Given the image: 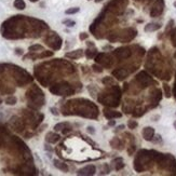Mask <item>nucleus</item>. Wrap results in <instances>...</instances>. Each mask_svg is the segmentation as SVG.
Here are the masks:
<instances>
[{
    "label": "nucleus",
    "mask_w": 176,
    "mask_h": 176,
    "mask_svg": "<svg viewBox=\"0 0 176 176\" xmlns=\"http://www.w3.org/2000/svg\"><path fill=\"white\" fill-rule=\"evenodd\" d=\"M27 98L30 103V107L38 109L43 105L44 98H43V93L40 91L37 87H33L30 90L27 91Z\"/></svg>",
    "instance_id": "1"
},
{
    "label": "nucleus",
    "mask_w": 176,
    "mask_h": 176,
    "mask_svg": "<svg viewBox=\"0 0 176 176\" xmlns=\"http://www.w3.org/2000/svg\"><path fill=\"white\" fill-rule=\"evenodd\" d=\"M50 91L54 95H71L74 93V90L71 89L70 85L66 83H61V84H55L50 88Z\"/></svg>",
    "instance_id": "2"
},
{
    "label": "nucleus",
    "mask_w": 176,
    "mask_h": 176,
    "mask_svg": "<svg viewBox=\"0 0 176 176\" xmlns=\"http://www.w3.org/2000/svg\"><path fill=\"white\" fill-rule=\"evenodd\" d=\"M46 42L53 50H60L61 47H62V39H61L60 36H57L54 33H52L50 36H48V38L46 39Z\"/></svg>",
    "instance_id": "3"
},
{
    "label": "nucleus",
    "mask_w": 176,
    "mask_h": 176,
    "mask_svg": "<svg viewBox=\"0 0 176 176\" xmlns=\"http://www.w3.org/2000/svg\"><path fill=\"white\" fill-rule=\"evenodd\" d=\"M95 61H96L97 64H100L101 66H104V67H111L114 65L112 58L106 53H101L98 55H96Z\"/></svg>",
    "instance_id": "4"
},
{
    "label": "nucleus",
    "mask_w": 176,
    "mask_h": 176,
    "mask_svg": "<svg viewBox=\"0 0 176 176\" xmlns=\"http://www.w3.org/2000/svg\"><path fill=\"white\" fill-rule=\"evenodd\" d=\"M163 9H164V1L163 0H157L156 3L153 4L152 9H151L150 15L152 17L159 16L162 12H163Z\"/></svg>",
    "instance_id": "5"
},
{
    "label": "nucleus",
    "mask_w": 176,
    "mask_h": 176,
    "mask_svg": "<svg viewBox=\"0 0 176 176\" xmlns=\"http://www.w3.org/2000/svg\"><path fill=\"white\" fill-rule=\"evenodd\" d=\"M114 54L115 56L117 58H119V60H125V58L131 56V51L129 48H120L117 49L116 51H114Z\"/></svg>",
    "instance_id": "6"
},
{
    "label": "nucleus",
    "mask_w": 176,
    "mask_h": 176,
    "mask_svg": "<svg viewBox=\"0 0 176 176\" xmlns=\"http://www.w3.org/2000/svg\"><path fill=\"white\" fill-rule=\"evenodd\" d=\"M95 172H96V166L93 164H90V165H87V166H84V168H82V169H80V170L77 172V174H78V175H94Z\"/></svg>",
    "instance_id": "7"
},
{
    "label": "nucleus",
    "mask_w": 176,
    "mask_h": 176,
    "mask_svg": "<svg viewBox=\"0 0 176 176\" xmlns=\"http://www.w3.org/2000/svg\"><path fill=\"white\" fill-rule=\"evenodd\" d=\"M136 36V31L134 30V29H126L124 30V34H121V37L119 38L120 41H122V42H126V41H130L132 40L134 37Z\"/></svg>",
    "instance_id": "8"
},
{
    "label": "nucleus",
    "mask_w": 176,
    "mask_h": 176,
    "mask_svg": "<svg viewBox=\"0 0 176 176\" xmlns=\"http://www.w3.org/2000/svg\"><path fill=\"white\" fill-rule=\"evenodd\" d=\"M142 134L145 141L150 142V141H152L153 136H155V130H153V128H151V126H146V128H144V130H143Z\"/></svg>",
    "instance_id": "9"
},
{
    "label": "nucleus",
    "mask_w": 176,
    "mask_h": 176,
    "mask_svg": "<svg viewBox=\"0 0 176 176\" xmlns=\"http://www.w3.org/2000/svg\"><path fill=\"white\" fill-rule=\"evenodd\" d=\"M112 75H114L118 80H124L125 78L128 77L129 72L125 70L124 68H119V69H116V70L112 71Z\"/></svg>",
    "instance_id": "10"
},
{
    "label": "nucleus",
    "mask_w": 176,
    "mask_h": 176,
    "mask_svg": "<svg viewBox=\"0 0 176 176\" xmlns=\"http://www.w3.org/2000/svg\"><path fill=\"white\" fill-rule=\"evenodd\" d=\"M65 56L68 57V58H71V60H77V58H80V57L83 56V50L78 49V50H76V51L68 52V53L65 54Z\"/></svg>",
    "instance_id": "11"
},
{
    "label": "nucleus",
    "mask_w": 176,
    "mask_h": 176,
    "mask_svg": "<svg viewBox=\"0 0 176 176\" xmlns=\"http://www.w3.org/2000/svg\"><path fill=\"white\" fill-rule=\"evenodd\" d=\"M137 80H138L139 82L142 83V84H144V87H147V84L151 81L150 77L148 76L147 74H145V72H141L139 75H137Z\"/></svg>",
    "instance_id": "12"
},
{
    "label": "nucleus",
    "mask_w": 176,
    "mask_h": 176,
    "mask_svg": "<svg viewBox=\"0 0 176 176\" xmlns=\"http://www.w3.org/2000/svg\"><path fill=\"white\" fill-rule=\"evenodd\" d=\"M61 138V136L58 134L56 133H53V132H50V133L47 134L46 136V141L48 143H51V144H55L56 142H58Z\"/></svg>",
    "instance_id": "13"
},
{
    "label": "nucleus",
    "mask_w": 176,
    "mask_h": 176,
    "mask_svg": "<svg viewBox=\"0 0 176 176\" xmlns=\"http://www.w3.org/2000/svg\"><path fill=\"white\" fill-rule=\"evenodd\" d=\"M104 116L107 118V119L111 120L114 118H120L122 115L118 112V111H114V110H108V109H104Z\"/></svg>",
    "instance_id": "14"
},
{
    "label": "nucleus",
    "mask_w": 176,
    "mask_h": 176,
    "mask_svg": "<svg viewBox=\"0 0 176 176\" xmlns=\"http://www.w3.org/2000/svg\"><path fill=\"white\" fill-rule=\"evenodd\" d=\"M53 163H54V166H55L56 169H58V170L63 171V172H68V166H67V164L64 163V162L55 159L53 161Z\"/></svg>",
    "instance_id": "15"
},
{
    "label": "nucleus",
    "mask_w": 176,
    "mask_h": 176,
    "mask_svg": "<svg viewBox=\"0 0 176 176\" xmlns=\"http://www.w3.org/2000/svg\"><path fill=\"white\" fill-rule=\"evenodd\" d=\"M110 145H111V147L115 148V149H122V148H123L122 142H121V141H120L118 137H115L114 139H111Z\"/></svg>",
    "instance_id": "16"
},
{
    "label": "nucleus",
    "mask_w": 176,
    "mask_h": 176,
    "mask_svg": "<svg viewBox=\"0 0 176 176\" xmlns=\"http://www.w3.org/2000/svg\"><path fill=\"white\" fill-rule=\"evenodd\" d=\"M161 28V25L160 24H156V23H149L145 26V31L149 33V31H155L158 30V29Z\"/></svg>",
    "instance_id": "17"
},
{
    "label": "nucleus",
    "mask_w": 176,
    "mask_h": 176,
    "mask_svg": "<svg viewBox=\"0 0 176 176\" xmlns=\"http://www.w3.org/2000/svg\"><path fill=\"white\" fill-rule=\"evenodd\" d=\"M115 163V169H116L117 171L121 170V169L124 168V163H123V160L122 158H118V159H116L114 161Z\"/></svg>",
    "instance_id": "18"
},
{
    "label": "nucleus",
    "mask_w": 176,
    "mask_h": 176,
    "mask_svg": "<svg viewBox=\"0 0 176 176\" xmlns=\"http://www.w3.org/2000/svg\"><path fill=\"white\" fill-rule=\"evenodd\" d=\"M14 8L17 10H24L26 8V3L24 0H15L14 1Z\"/></svg>",
    "instance_id": "19"
},
{
    "label": "nucleus",
    "mask_w": 176,
    "mask_h": 176,
    "mask_svg": "<svg viewBox=\"0 0 176 176\" xmlns=\"http://www.w3.org/2000/svg\"><path fill=\"white\" fill-rule=\"evenodd\" d=\"M6 104L7 105H10V106H12V105H15L16 104V102H17V98L15 96H13V95H11V96H8L6 98Z\"/></svg>",
    "instance_id": "20"
},
{
    "label": "nucleus",
    "mask_w": 176,
    "mask_h": 176,
    "mask_svg": "<svg viewBox=\"0 0 176 176\" xmlns=\"http://www.w3.org/2000/svg\"><path fill=\"white\" fill-rule=\"evenodd\" d=\"M66 126H69V123H67V122L57 123V124L54 126V130L55 131H64V129H66Z\"/></svg>",
    "instance_id": "21"
},
{
    "label": "nucleus",
    "mask_w": 176,
    "mask_h": 176,
    "mask_svg": "<svg viewBox=\"0 0 176 176\" xmlns=\"http://www.w3.org/2000/svg\"><path fill=\"white\" fill-rule=\"evenodd\" d=\"M29 52H38V51H43V47L41 44H34V46L29 47Z\"/></svg>",
    "instance_id": "22"
},
{
    "label": "nucleus",
    "mask_w": 176,
    "mask_h": 176,
    "mask_svg": "<svg viewBox=\"0 0 176 176\" xmlns=\"http://www.w3.org/2000/svg\"><path fill=\"white\" fill-rule=\"evenodd\" d=\"M96 53H97L96 49H93V50L89 49V50L85 51V56L88 57V58H92V57H94L95 55H96Z\"/></svg>",
    "instance_id": "23"
},
{
    "label": "nucleus",
    "mask_w": 176,
    "mask_h": 176,
    "mask_svg": "<svg viewBox=\"0 0 176 176\" xmlns=\"http://www.w3.org/2000/svg\"><path fill=\"white\" fill-rule=\"evenodd\" d=\"M79 10L80 9L79 8H70V9H67L65 11V13L66 14H75V13H78L79 12Z\"/></svg>",
    "instance_id": "24"
},
{
    "label": "nucleus",
    "mask_w": 176,
    "mask_h": 176,
    "mask_svg": "<svg viewBox=\"0 0 176 176\" xmlns=\"http://www.w3.org/2000/svg\"><path fill=\"white\" fill-rule=\"evenodd\" d=\"M138 125V123L135 121V120H130L128 122V126H129V129H131V130H133V129H135Z\"/></svg>",
    "instance_id": "25"
},
{
    "label": "nucleus",
    "mask_w": 176,
    "mask_h": 176,
    "mask_svg": "<svg viewBox=\"0 0 176 176\" xmlns=\"http://www.w3.org/2000/svg\"><path fill=\"white\" fill-rule=\"evenodd\" d=\"M63 24H65V25L68 26V27H74V26L76 25V22H74V21H71V20H64L63 21Z\"/></svg>",
    "instance_id": "26"
},
{
    "label": "nucleus",
    "mask_w": 176,
    "mask_h": 176,
    "mask_svg": "<svg viewBox=\"0 0 176 176\" xmlns=\"http://www.w3.org/2000/svg\"><path fill=\"white\" fill-rule=\"evenodd\" d=\"M163 89H164V91H165V97H171V91H170V87H169L166 83H164L163 84Z\"/></svg>",
    "instance_id": "27"
},
{
    "label": "nucleus",
    "mask_w": 176,
    "mask_h": 176,
    "mask_svg": "<svg viewBox=\"0 0 176 176\" xmlns=\"http://www.w3.org/2000/svg\"><path fill=\"white\" fill-rule=\"evenodd\" d=\"M103 83L107 85H109V83L112 84V83H114V80H112V78H110V77H106V78L103 79Z\"/></svg>",
    "instance_id": "28"
},
{
    "label": "nucleus",
    "mask_w": 176,
    "mask_h": 176,
    "mask_svg": "<svg viewBox=\"0 0 176 176\" xmlns=\"http://www.w3.org/2000/svg\"><path fill=\"white\" fill-rule=\"evenodd\" d=\"M92 69H93L95 72H102L103 71V68L101 65H97V64H94L93 66H92Z\"/></svg>",
    "instance_id": "29"
},
{
    "label": "nucleus",
    "mask_w": 176,
    "mask_h": 176,
    "mask_svg": "<svg viewBox=\"0 0 176 176\" xmlns=\"http://www.w3.org/2000/svg\"><path fill=\"white\" fill-rule=\"evenodd\" d=\"M171 40H172L173 46L176 47V29H174V30L172 31V35H171Z\"/></svg>",
    "instance_id": "30"
},
{
    "label": "nucleus",
    "mask_w": 176,
    "mask_h": 176,
    "mask_svg": "<svg viewBox=\"0 0 176 176\" xmlns=\"http://www.w3.org/2000/svg\"><path fill=\"white\" fill-rule=\"evenodd\" d=\"M88 37H89V35L87 34V33H81V34H80V36H79L80 40H85V39H88Z\"/></svg>",
    "instance_id": "31"
},
{
    "label": "nucleus",
    "mask_w": 176,
    "mask_h": 176,
    "mask_svg": "<svg viewBox=\"0 0 176 176\" xmlns=\"http://www.w3.org/2000/svg\"><path fill=\"white\" fill-rule=\"evenodd\" d=\"M152 141H153L155 143H159V142H161V136H160V135H156V136H153Z\"/></svg>",
    "instance_id": "32"
},
{
    "label": "nucleus",
    "mask_w": 176,
    "mask_h": 176,
    "mask_svg": "<svg viewBox=\"0 0 176 176\" xmlns=\"http://www.w3.org/2000/svg\"><path fill=\"white\" fill-rule=\"evenodd\" d=\"M87 131H88L89 134H94V133H95V130H94L93 126H88V128H87Z\"/></svg>",
    "instance_id": "33"
},
{
    "label": "nucleus",
    "mask_w": 176,
    "mask_h": 176,
    "mask_svg": "<svg viewBox=\"0 0 176 176\" xmlns=\"http://www.w3.org/2000/svg\"><path fill=\"white\" fill-rule=\"evenodd\" d=\"M108 124L109 125H111V126H112V125H115V121L112 119H111V121H109V122H108Z\"/></svg>",
    "instance_id": "34"
},
{
    "label": "nucleus",
    "mask_w": 176,
    "mask_h": 176,
    "mask_svg": "<svg viewBox=\"0 0 176 176\" xmlns=\"http://www.w3.org/2000/svg\"><path fill=\"white\" fill-rule=\"evenodd\" d=\"M51 110H52V114H54V115H58V112H56V110H55L54 108H51Z\"/></svg>",
    "instance_id": "35"
},
{
    "label": "nucleus",
    "mask_w": 176,
    "mask_h": 176,
    "mask_svg": "<svg viewBox=\"0 0 176 176\" xmlns=\"http://www.w3.org/2000/svg\"><path fill=\"white\" fill-rule=\"evenodd\" d=\"M23 52H22V50L21 49H16V54H22Z\"/></svg>",
    "instance_id": "36"
},
{
    "label": "nucleus",
    "mask_w": 176,
    "mask_h": 176,
    "mask_svg": "<svg viewBox=\"0 0 176 176\" xmlns=\"http://www.w3.org/2000/svg\"><path fill=\"white\" fill-rule=\"evenodd\" d=\"M108 49H112V47H110V46H106V47H104V50H108Z\"/></svg>",
    "instance_id": "37"
},
{
    "label": "nucleus",
    "mask_w": 176,
    "mask_h": 176,
    "mask_svg": "<svg viewBox=\"0 0 176 176\" xmlns=\"http://www.w3.org/2000/svg\"><path fill=\"white\" fill-rule=\"evenodd\" d=\"M29 1H31V2H37V1H39V0H29Z\"/></svg>",
    "instance_id": "38"
},
{
    "label": "nucleus",
    "mask_w": 176,
    "mask_h": 176,
    "mask_svg": "<svg viewBox=\"0 0 176 176\" xmlns=\"http://www.w3.org/2000/svg\"><path fill=\"white\" fill-rule=\"evenodd\" d=\"M101 1H103V0H95V2H101Z\"/></svg>",
    "instance_id": "39"
},
{
    "label": "nucleus",
    "mask_w": 176,
    "mask_h": 176,
    "mask_svg": "<svg viewBox=\"0 0 176 176\" xmlns=\"http://www.w3.org/2000/svg\"><path fill=\"white\" fill-rule=\"evenodd\" d=\"M174 128L176 129V121H175V122H174Z\"/></svg>",
    "instance_id": "40"
},
{
    "label": "nucleus",
    "mask_w": 176,
    "mask_h": 176,
    "mask_svg": "<svg viewBox=\"0 0 176 176\" xmlns=\"http://www.w3.org/2000/svg\"><path fill=\"white\" fill-rule=\"evenodd\" d=\"M1 103H2V100H1V97H0V104H1Z\"/></svg>",
    "instance_id": "41"
},
{
    "label": "nucleus",
    "mask_w": 176,
    "mask_h": 176,
    "mask_svg": "<svg viewBox=\"0 0 176 176\" xmlns=\"http://www.w3.org/2000/svg\"><path fill=\"white\" fill-rule=\"evenodd\" d=\"M174 6H175V8H176V1H175V2H174Z\"/></svg>",
    "instance_id": "42"
},
{
    "label": "nucleus",
    "mask_w": 176,
    "mask_h": 176,
    "mask_svg": "<svg viewBox=\"0 0 176 176\" xmlns=\"http://www.w3.org/2000/svg\"><path fill=\"white\" fill-rule=\"evenodd\" d=\"M174 57H175V58H176V53H175V54H174Z\"/></svg>",
    "instance_id": "43"
}]
</instances>
